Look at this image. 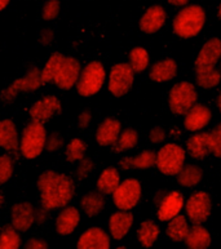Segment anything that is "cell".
<instances>
[{
  "label": "cell",
  "mask_w": 221,
  "mask_h": 249,
  "mask_svg": "<svg viewBox=\"0 0 221 249\" xmlns=\"http://www.w3.org/2000/svg\"><path fill=\"white\" fill-rule=\"evenodd\" d=\"M40 194L41 208L45 211L64 208L72 201L75 194V183L72 177L55 171L43 172L37 182Z\"/></svg>",
  "instance_id": "obj_1"
},
{
  "label": "cell",
  "mask_w": 221,
  "mask_h": 249,
  "mask_svg": "<svg viewBox=\"0 0 221 249\" xmlns=\"http://www.w3.org/2000/svg\"><path fill=\"white\" fill-rule=\"evenodd\" d=\"M82 66L76 58L56 52L49 57L41 70V82L53 83L58 89L69 90L76 86Z\"/></svg>",
  "instance_id": "obj_2"
},
{
  "label": "cell",
  "mask_w": 221,
  "mask_h": 249,
  "mask_svg": "<svg viewBox=\"0 0 221 249\" xmlns=\"http://www.w3.org/2000/svg\"><path fill=\"white\" fill-rule=\"evenodd\" d=\"M221 58V40L211 37L199 51L195 58V82L202 89H212L221 83V71L216 65Z\"/></svg>",
  "instance_id": "obj_3"
},
{
  "label": "cell",
  "mask_w": 221,
  "mask_h": 249,
  "mask_svg": "<svg viewBox=\"0 0 221 249\" xmlns=\"http://www.w3.org/2000/svg\"><path fill=\"white\" fill-rule=\"evenodd\" d=\"M206 23V12L201 5L190 4L185 5L177 12L172 23L175 35L181 39H190L197 36L203 30Z\"/></svg>",
  "instance_id": "obj_4"
},
{
  "label": "cell",
  "mask_w": 221,
  "mask_h": 249,
  "mask_svg": "<svg viewBox=\"0 0 221 249\" xmlns=\"http://www.w3.org/2000/svg\"><path fill=\"white\" fill-rule=\"evenodd\" d=\"M47 129L44 123L31 120L22 130L21 141H19V151L25 159L33 160L40 155L45 149L47 143Z\"/></svg>",
  "instance_id": "obj_5"
},
{
  "label": "cell",
  "mask_w": 221,
  "mask_h": 249,
  "mask_svg": "<svg viewBox=\"0 0 221 249\" xmlns=\"http://www.w3.org/2000/svg\"><path fill=\"white\" fill-rule=\"evenodd\" d=\"M106 71L100 61H92L83 67L76 82V90L79 96L93 97L102 89L105 83Z\"/></svg>",
  "instance_id": "obj_6"
},
{
  "label": "cell",
  "mask_w": 221,
  "mask_h": 249,
  "mask_svg": "<svg viewBox=\"0 0 221 249\" xmlns=\"http://www.w3.org/2000/svg\"><path fill=\"white\" fill-rule=\"evenodd\" d=\"M186 160V150L175 142L166 143L159 149L155 159V167L162 175L177 176Z\"/></svg>",
  "instance_id": "obj_7"
},
{
  "label": "cell",
  "mask_w": 221,
  "mask_h": 249,
  "mask_svg": "<svg viewBox=\"0 0 221 249\" xmlns=\"http://www.w3.org/2000/svg\"><path fill=\"white\" fill-rule=\"evenodd\" d=\"M198 93L193 83L183 80L176 83L168 93V107L173 115H185L193 105L197 104Z\"/></svg>",
  "instance_id": "obj_8"
},
{
  "label": "cell",
  "mask_w": 221,
  "mask_h": 249,
  "mask_svg": "<svg viewBox=\"0 0 221 249\" xmlns=\"http://www.w3.org/2000/svg\"><path fill=\"white\" fill-rule=\"evenodd\" d=\"M41 84H43V82H41V70L39 67L33 66L26 71V74L23 75L22 78L16 79L11 86L4 88L1 90L0 98L5 104H12L19 93H22V92H34V90L40 88Z\"/></svg>",
  "instance_id": "obj_9"
},
{
  "label": "cell",
  "mask_w": 221,
  "mask_h": 249,
  "mask_svg": "<svg viewBox=\"0 0 221 249\" xmlns=\"http://www.w3.org/2000/svg\"><path fill=\"white\" fill-rule=\"evenodd\" d=\"M135 71L127 62L115 63L109 74L108 88L114 97H123L132 89L135 82Z\"/></svg>",
  "instance_id": "obj_10"
},
{
  "label": "cell",
  "mask_w": 221,
  "mask_h": 249,
  "mask_svg": "<svg viewBox=\"0 0 221 249\" xmlns=\"http://www.w3.org/2000/svg\"><path fill=\"white\" fill-rule=\"evenodd\" d=\"M143 186L139 179L127 178L112 193V203L120 211H131L139 204Z\"/></svg>",
  "instance_id": "obj_11"
},
{
  "label": "cell",
  "mask_w": 221,
  "mask_h": 249,
  "mask_svg": "<svg viewBox=\"0 0 221 249\" xmlns=\"http://www.w3.org/2000/svg\"><path fill=\"white\" fill-rule=\"evenodd\" d=\"M184 208L193 225H203L212 212V199L206 191H197L185 201Z\"/></svg>",
  "instance_id": "obj_12"
},
{
  "label": "cell",
  "mask_w": 221,
  "mask_h": 249,
  "mask_svg": "<svg viewBox=\"0 0 221 249\" xmlns=\"http://www.w3.org/2000/svg\"><path fill=\"white\" fill-rule=\"evenodd\" d=\"M62 111L61 107L60 100L56 96H45L44 98L37 101L30 108V116L31 120L35 122H40V123H45L51 120L55 115L60 114Z\"/></svg>",
  "instance_id": "obj_13"
},
{
  "label": "cell",
  "mask_w": 221,
  "mask_h": 249,
  "mask_svg": "<svg viewBox=\"0 0 221 249\" xmlns=\"http://www.w3.org/2000/svg\"><path fill=\"white\" fill-rule=\"evenodd\" d=\"M184 116V126L187 132H201L211 123L212 111L206 105L195 104Z\"/></svg>",
  "instance_id": "obj_14"
},
{
  "label": "cell",
  "mask_w": 221,
  "mask_h": 249,
  "mask_svg": "<svg viewBox=\"0 0 221 249\" xmlns=\"http://www.w3.org/2000/svg\"><path fill=\"white\" fill-rule=\"evenodd\" d=\"M185 205V200L183 194L179 191H171V193L166 194L165 196L162 197L161 203L158 205L157 217L162 222H168L169 219L180 214L183 208Z\"/></svg>",
  "instance_id": "obj_15"
},
{
  "label": "cell",
  "mask_w": 221,
  "mask_h": 249,
  "mask_svg": "<svg viewBox=\"0 0 221 249\" xmlns=\"http://www.w3.org/2000/svg\"><path fill=\"white\" fill-rule=\"evenodd\" d=\"M37 221V211L34 205L27 201L16 203L12 207V225L19 231L26 232Z\"/></svg>",
  "instance_id": "obj_16"
},
{
  "label": "cell",
  "mask_w": 221,
  "mask_h": 249,
  "mask_svg": "<svg viewBox=\"0 0 221 249\" xmlns=\"http://www.w3.org/2000/svg\"><path fill=\"white\" fill-rule=\"evenodd\" d=\"M167 15L162 5H151L140 18V30L147 35H153L165 26Z\"/></svg>",
  "instance_id": "obj_17"
},
{
  "label": "cell",
  "mask_w": 221,
  "mask_h": 249,
  "mask_svg": "<svg viewBox=\"0 0 221 249\" xmlns=\"http://www.w3.org/2000/svg\"><path fill=\"white\" fill-rule=\"evenodd\" d=\"M78 249H108L110 248V236L101 227H91L83 232L76 243Z\"/></svg>",
  "instance_id": "obj_18"
},
{
  "label": "cell",
  "mask_w": 221,
  "mask_h": 249,
  "mask_svg": "<svg viewBox=\"0 0 221 249\" xmlns=\"http://www.w3.org/2000/svg\"><path fill=\"white\" fill-rule=\"evenodd\" d=\"M122 132V123L114 118H106L96 130V141L102 147H109L116 142Z\"/></svg>",
  "instance_id": "obj_19"
},
{
  "label": "cell",
  "mask_w": 221,
  "mask_h": 249,
  "mask_svg": "<svg viewBox=\"0 0 221 249\" xmlns=\"http://www.w3.org/2000/svg\"><path fill=\"white\" fill-rule=\"evenodd\" d=\"M133 226V214L131 211H118L109 218L110 235L114 240H122Z\"/></svg>",
  "instance_id": "obj_20"
},
{
  "label": "cell",
  "mask_w": 221,
  "mask_h": 249,
  "mask_svg": "<svg viewBox=\"0 0 221 249\" xmlns=\"http://www.w3.org/2000/svg\"><path fill=\"white\" fill-rule=\"evenodd\" d=\"M155 159H157V153H154L153 150H144L136 156H124L123 159H120L119 167L123 171H131V169L145 171L155 165Z\"/></svg>",
  "instance_id": "obj_21"
},
{
  "label": "cell",
  "mask_w": 221,
  "mask_h": 249,
  "mask_svg": "<svg viewBox=\"0 0 221 249\" xmlns=\"http://www.w3.org/2000/svg\"><path fill=\"white\" fill-rule=\"evenodd\" d=\"M0 147L8 153H18L19 137L13 120H0Z\"/></svg>",
  "instance_id": "obj_22"
},
{
  "label": "cell",
  "mask_w": 221,
  "mask_h": 249,
  "mask_svg": "<svg viewBox=\"0 0 221 249\" xmlns=\"http://www.w3.org/2000/svg\"><path fill=\"white\" fill-rule=\"evenodd\" d=\"M177 62L173 58H165L150 67L149 78L154 83H168L176 78Z\"/></svg>",
  "instance_id": "obj_23"
},
{
  "label": "cell",
  "mask_w": 221,
  "mask_h": 249,
  "mask_svg": "<svg viewBox=\"0 0 221 249\" xmlns=\"http://www.w3.org/2000/svg\"><path fill=\"white\" fill-rule=\"evenodd\" d=\"M80 222V212L75 207H64L56 218V231L58 235H70Z\"/></svg>",
  "instance_id": "obj_24"
},
{
  "label": "cell",
  "mask_w": 221,
  "mask_h": 249,
  "mask_svg": "<svg viewBox=\"0 0 221 249\" xmlns=\"http://www.w3.org/2000/svg\"><path fill=\"white\" fill-rule=\"evenodd\" d=\"M185 244L187 248L191 249H207L211 246L212 238H211L210 231L202 225H194L190 227L185 238Z\"/></svg>",
  "instance_id": "obj_25"
},
{
  "label": "cell",
  "mask_w": 221,
  "mask_h": 249,
  "mask_svg": "<svg viewBox=\"0 0 221 249\" xmlns=\"http://www.w3.org/2000/svg\"><path fill=\"white\" fill-rule=\"evenodd\" d=\"M189 230H190V226H189L187 217L183 216L180 213L172 219H169L168 225L166 227V234L172 242L181 243L185 240Z\"/></svg>",
  "instance_id": "obj_26"
},
{
  "label": "cell",
  "mask_w": 221,
  "mask_h": 249,
  "mask_svg": "<svg viewBox=\"0 0 221 249\" xmlns=\"http://www.w3.org/2000/svg\"><path fill=\"white\" fill-rule=\"evenodd\" d=\"M161 229L153 219H145L137 229V239L144 248H151L159 238Z\"/></svg>",
  "instance_id": "obj_27"
},
{
  "label": "cell",
  "mask_w": 221,
  "mask_h": 249,
  "mask_svg": "<svg viewBox=\"0 0 221 249\" xmlns=\"http://www.w3.org/2000/svg\"><path fill=\"white\" fill-rule=\"evenodd\" d=\"M120 183V175L114 167L105 168L98 176L97 190L104 195H112Z\"/></svg>",
  "instance_id": "obj_28"
},
{
  "label": "cell",
  "mask_w": 221,
  "mask_h": 249,
  "mask_svg": "<svg viewBox=\"0 0 221 249\" xmlns=\"http://www.w3.org/2000/svg\"><path fill=\"white\" fill-rule=\"evenodd\" d=\"M203 179L202 168L195 165V164H187L184 165L179 173H177V182L179 185L185 189L195 187L201 183Z\"/></svg>",
  "instance_id": "obj_29"
},
{
  "label": "cell",
  "mask_w": 221,
  "mask_h": 249,
  "mask_svg": "<svg viewBox=\"0 0 221 249\" xmlns=\"http://www.w3.org/2000/svg\"><path fill=\"white\" fill-rule=\"evenodd\" d=\"M83 212L86 213L88 217H94L100 214L105 208V197L104 194L98 193H88L82 197L80 200Z\"/></svg>",
  "instance_id": "obj_30"
},
{
  "label": "cell",
  "mask_w": 221,
  "mask_h": 249,
  "mask_svg": "<svg viewBox=\"0 0 221 249\" xmlns=\"http://www.w3.org/2000/svg\"><path fill=\"white\" fill-rule=\"evenodd\" d=\"M186 153L193 158V159L201 160L204 159L206 156L210 155L208 149H207L206 140H204V132H198L197 134H193L186 141Z\"/></svg>",
  "instance_id": "obj_31"
},
{
  "label": "cell",
  "mask_w": 221,
  "mask_h": 249,
  "mask_svg": "<svg viewBox=\"0 0 221 249\" xmlns=\"http://www.w3.org/2000/svg\"><path fill=\"white\" fill-rule=\"evenodd\" d=\"M137 143H139V133L132 128H127L120 132L119 137L112 145V150L115 153H124L128 150L135 149Z\"/></svg>",
  "instance_id": "obj_32"
},
{
  "label": "cell",
  "mask_w": 221,
  "mask_h": 249,
  "mask_svg": "<svg viewBox=\"0 0 221 249\" xmlns=\"http://www.w3.org/2000/svg\"><path fill=\"white\" fill-rule=\"evenodd\" d=\"M22 244L19 231L13 225H7L0 231V249H18Z\"/></svg>",
  "instance_id": "obj_33"
},
{
  "label": "cell",
  "mask_w": 221,
  "mask_h": 249,
  "mask_svg": "<svg viewBox=\"0 0 221 249\" xmlns=\"http://www.w3.org/2000/svg\"><path fill=\"white\" fill-rule=\"evenodd\" d=\"M150 57L147 51L144 47H135L129 52V65L133 69L135 72L140 74V72H144L147 70V66H149Z\"/></svg>",
  "instance_id": "obj_34"
},
{
  "label": "cell",
  "mask_w": 221,
  "mask_h": 249,
  "mask_svg": "<svg viewBox=\"0 0 221 249\" xmlns=\"http://www.w3.org/2000/svg\"><path fill=\"white\" fill-rule=\"evenodd\" d=\"M87 143L80 138H73L72 141L66 145L65 155L69 163H76L86 156Z\"/></svg>",
  "instance_id": "obj_35"
},
{
  "label": "cell",
  "mask_w": 221,
  "mask_h": 249,
  "mask_svg": "<svg viewBox=\"0 0 221 249\" xmlns=\"http://www.w3.org/2000/svg\"><path fill=\"white\" fill-rule=\"evenodd\" d=\"M204 140L208 153L221 159V123H219L210 132H204Z\"/></svg>",
  "instance_id": "obj_36"
},
{
  "label": "cell",
  "mask_w": 221,
  "mask_h": 249,
  "mask_svg": "<svg viewBox=\"0 0 221 249\" xmlns=\"http://www.w3.org/2000/svg\"><path fill=\"white\" fill-rule=\"evenodd\" d=\"M15 160L9 155H0V185L7 183L13 176Z\"/></svg>",
  "instance_id": "obj_37"
},
{
  "label": "cell",
  "mask_w": 221,
  "mask_h": 249,
  "mask_svg": "<svg viewBox=\"0 0 221 249\" xmlns=\"http://www.w3.org/2000/svg\"><path fill=\"white\" fill-rule=\"evenodd\" d=\"M61 12L60 0H47L41 8V17L45 21H53L58 17Z\"/></svg>",
  "instance_id": "obj_38"
},
{
  "label": "cell",
  "mask_w": 221,
  "mask_h": 249,
  "mask_svg": "<svg viewBox=\"0 0 221 249\" xmlns=\"http://www.w3.org/2000/svg\"><path fill=\"white\" fill-rule=\"evenodd\" d=\"M94 169V163L88 158H83L80 161H79V165L76 168V177H78L80 181L86 179L90 177V175L93 172Z\"/></svg>",
  "instance_id": "obj_39"
},
{
  "label": "cell",
  "mask_w": 221,
  "mask_h": 249,
  "mask_svg": "<svg viewBox=\"0 0 221 249\" xmlns=\"http://www.w3.org/2000/svg\"><path fill=\"white\" fill-rule=\"evenodd\" d=\"M64 146V137L61 136L58 132H52L47 137V143H45V149L49 153H55L57 150H60Z\"/></svg>",
  "instance_id": "obj_40"
},
{
  "label": "cell",
  "mask_w": 221,
  "mask_h": 249,
  "mask_svg": "<svg viewBox=\"0 0 221 249\" xmlns=\"http://www.w3.org/2000/svg\"><path fill=\"white\" fill-rule=\"evenodd\" d=\"M166 137H167V132L163 126H154L149 132V140L154 145L163 143L166 141Z\"/></svg>",
  "instance_id": "obj_41"
},
{
  "label": "cell",
  "mask_w": 221,
  "mask_h": 249,
  "mask_svg": "<svg viewBox=\"0 0 221 249\" xmlns=\"http://www.w3.org/2000/svg\"><path fill=\"white\" fill-rule=\"evenodd\" d=\"M91 122H92V114H91L90 110H83V111L79 112L78 126L80 129H86V128H88Z\"/></svg>",
  "instance_id": "obj_42"
},
{
  "label": "cell",
  "mask_w": 221,
  "mask_h": 249,
  "mask_svg": "<svg viewBox=\"0 0 221 249\" xmlns=\"http://www.w3.org/2000/svg\"><path fill=\"white\" fill-rule=\"evenodd\" d=\"M53 39H55V34L51 29H43L39 34V43L41 45H49L52 44Z\"/></svg>",
  "instance_id": "obj_43"
},
{
  "label": "cell",
  "mask_w": 221,
  "mask_h": 249,
  "mask_svg": "<svg viewBox=\"0 0 221 249\" xmlns=\"http://www.w3.org/2000/svg\"><path fill=\"white\" fill-rule=\"evenodd\" d=\"M27 249H47L48 248V243L44 242L43 239H30V240H27L26 243Z\"/></svg>",
  "instance_id": "obj_44"
},
{
  "label": "cell",
  "mask_w": 221,
  "mask_h": 249,
  "mask_svg": "<svg viewBox=\"0 0 221 249\" xmlns=\"http://www.w3.org/2000/svg\"><path fill=\"white\" fill-rule=\"evenodd\" d=\"M171 5H173V7H179V8H183L185 7V5H187L189 4V1L190 0H167Z\"/></svg>",
  "instance_id": "obj_45"
},
{
  "label": "cell",
  "mask_w": 221,
  "mask_h": 249,
  "mask_svg": "<svg viewBox=\"0 0 221 249\" xmlns=\"http://www.w3.org/2000/svg\"><path fill=\"white\" fill-rule=\"evenodd\" d=\"M9 3H11V0H0V12L4 11L9 5Z\"/></svg>",
  "instance_id": "obj_46"
},
{
  "label": "cell",
  "mask_w": 221,
  "mask_h": 249,
  "mask_svg": "<svg viewBox=\"0 0 221 249\" xmlns=\"http://www.w3.org/2000/svg\"><path fill=\"white\" fill-rule=\"evenodd\" d=\"M216 105H218L219 111L221 112V92L219 93V96H218V100H216Z\"/></svg>",
  "instance_id": "obj_47"
},
{
  "label": "cell",
  "mask_w": 221,
  "mask_h": 249,
  "mask_svg": "<svg viewBox=\"0 0 221 249\" xmlns=\"http://www.w3.org/2000/svg\"><path fill=\"white\" fill-rule=\"evenodd\" d=\"M4 201H5V197H4L3 193L0 191V209L3 208V205H4Z\"/></svg>",
  "instance_id": "obj_48"
},
{
  "label": "cell",
  "mask_w": 221,
  "mask_h": 249,
  "mask_svg": "<svg viewBox=\"0 0 221 249\" xmlns=\"http://www.w3.org/2000/svg\"><path fill=\"white\" fill-rule=\"evenodd\" d=\"M218 17H219V18L221 19V4H220V5H219V9H218Z\"/></svg>",
  "instance_id": "obj_49"
},
{
  "label": "cell",
  "mask_w": 221,
  "mask_h": 249,
  "mask_svg": "<svg viewBox=\"0 0 221 249\" xmlns=\"http://www.w3.org/2000/svg\"><path fill=\"white\" fill-rule=\"evenodd\" d=\"M220 65H221V58H220Z\"/></svg>",
  "instance_id": "obj_50"
}]
</instances>
